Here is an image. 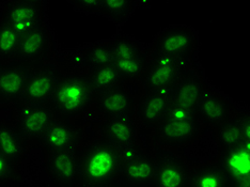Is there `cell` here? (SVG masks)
<instances>
[{
  "instance_id": "obj_35",
  "label": "cell",
  "mask_w": 250,
  "mask_h": 187,
  "mask_svg": "<svg viewBox=\"0 0 250 187\" xmlns=\"http://www.w3.org/2000/svg\"><path fill=\"white\" fill-rule=\"evenodd\" d=\"M1 69H2V65H0V72H1Z\"/></svg>"
},
{
  "instance_id": "obj_15",
  "label": "cell",
  "mask_w": 250,
  "mask_h": 187,
  "mask_svg": "<svg viewBox=\"0 0 250 187\" xmlns=\"http://www.w3.org/2000/svg\"><path fill=\"white\" fill-rule=\"evenodd\" d=\"M169 104L170 101L166 92L145 91L136 104L134 116L136 123L146 128H155L167 111Z\"/></svg>"
},
{
  "instance_id": "obj_3",
  "label": "cell",
  "mask_w": 250,
  "mask_h": 187,
  "mask_svg": "<svg viewBox=\"0 0 250 187\" xmlns=\"http://www.w3.org/2000/svg\"><path fill=\"white\" fill-rule=\"evenodd\" d=\"M201 126L196 111L170 103L154 128V139L162 149L177 152L196 137Z\"/></svg>"
},
{
  "instance_id": "obj_18",
  "label": "cell",
  "mask_w": 250,
  "mask_h": 187,
  "mask_svg": "<svg viewBox=\"0 0 250 187\" xmlns=\"http://www.w3.org/2000/svg\"><path fill=\"white\" fill-rule=\"evenodd\" d=\"M78 139V131L72 122L56 119L45 131L38 145H41L45 153L71 149L77 150L76 146L79 144Z\"/></svg>"
},
{
  "instance_id": "obj_23",
  "label": "cell",
  "mask_w": 250,
  "mask_h": 187,
  "mask_svg": "<svg viewBox=\"0 0 250 187\" xmlns=\"http://www.w3.org/2000/svg\"><path fill=\"white\" fill-rule=\"evenodd\" d=\"M45 18L44 2L42 1H1L0 21L16 22Z\"/></svg>"
},
{
  "instance_id": "obj_12",
  "label": "cell",
  "mask_w": 250,
  "mask_h": 187,
  "mask_svg": "<svg viewBox=\"0 0 250 187\" xmlns=\"http://www.w3.org/2000/svg\"><path fill=\"white\" fill-rule=\"evenodd\" d=\"M50 48H52V33L45 22L38 29L21 37L13 63L27 66L35 62L46 60L50 55Z\"/></svg>"
},
{
  "instance_id": "obj_30",
  "label": "cell",
  "mask_w": 250,
  "mask_h": 187,
  "mask_svg": "<svg viewBox=\"0 0 250 187\" xmlns=\"http://www.w3.org/2000/svg\"><path fill=\"white\" fill-rule=\"evenodd\" d=\"M132 1H101L99 14H103L116 24L121 25L127 20L135 9Z\"/></svg>"
},
{
  "instance_id": "obj_20",
  "label": "cell",
  "mask_w": 250,
  "mask_h": 187,
  "mask_svg": "<svg viewBox=\"0 0 250 187\" xmlns=\"http://www.w3.org/2000/svg\"><path fill=\"white\" fill-rule=\"evenodd\" d=\"M204 84L196 73L186 69L173 86L166 92L170 103L194 110Z\"/></svg>"
},
{
  "instance_id": "obj_5",
  "label": "cell",
  "mask_w": 250,
  "mask_h": 187,
  "mask_svg": "<svg viewBox=\"0 0 250 187\" xmlns=\"http://www.w3.org/2000/svg\"><path fill=\"white\" fill-rule=\"evenodd\" d=\"M120 180L126 187H151L155 175V158L138 150L135 145L120 150Z\"/></svg>"
},
{
  "instance_id": "obj_7",
  "label": "cell",
  "mask_w": 250,
  "mask_h": 187,
  "mask_svg": "<svg viewBox=\"0 0 250 187\" xmlns=\"http://www.w3.org/2000/svg\"><path fill=\"white\" fill-rule=\"evenodd\" d=\"M138 100L139 98L128 88L127 83L122 82L103 93L96 94L91 110L103 120L119 116L134 117Z\"/></svg>"
},
{
  "instance_id": "obj_26",
  "label": "cell",
  "mask_w": 250,
  "mask_h": 187,
  "mask_svg": "<svg viewBox=\"0 0 250 187\" xmlns=\"http://www.w3.org/2000/svg\"><path fill=\"white\" fill-rule=\"evenodd\" d=\"M146 59L145 55L129 57V58L116 60L112 62L121 82H135L144 75L146 69Z\"/></svg>"
},
{
  "instance_id": "obj_32",
  "label": "cell",
  "mask_w": 250,
  "mask_h": 187,
  "mask_svg": "<svg viewBox=\"0 0 250 187\" xmlns=\"http://www.w3.org/2000/svg\"><path fill=\"white\" fill-rule=\"evenodd\" d=\"M18 105L0 102V124L16 125L18 121Z\"/></svg>"
},
{
  "instance_id": "obj_9",
  "label": "cell",
  "mask_w": 250,
  "mask_h": 187,
  "mask_svg": "<svg viewBox=\"0 0 250 187\" xmlns=\"http://www.w3.org/2000/svg\"><path fill=\"white\" fill-rule=\"evenodd\" d=\"M149 61L151 64L146 66L143 75L145 91L167 92L187 69V64L167 56H156Z\"/></svg>"
},
{
  "instance_id": "obj_2",
  "label": "cell",
  "mask_w": 250,
  "mask_h": 187,
  "mask_svg": "<svg viewBox=\"0 0 250 187\" xmlns=\"http://www.w3.org/2000/svg\"><path fill=\"white\" fill-rule=\"evenodd\" d=\"M78 187H101L117 183L121 172V154L99 138L77 149Z\"/></svg>"
},
{
  "instance_id": "obj_24",
  "label": "cell",
  "mask_w": 250,
  "mask_h": 187,
  "mask_svg": "<svg viewBox=\"0 0 250 187\" xmlns=\"http://www.w3.org/2000/svg\"><path fill=\"white\" fill-rule=\"evenodd\" d=\"M29 145L15 125L0 124V153L12 162L21 165Z\"/></svg>"
},
{
  "instance_id": "obj_17",
  "label": "cell",
  "mask_w": 250,
  "mask_h": 187,
  "mask_svg": "<svg viewBox=\"0 0 250 187\" xmlns=\"http://www.w3.org/2000/svg\"><path fill=\"white\" fill-rule=\"evenodd\" d=\"M58 79L59 75L53 70L32 72L26 82L21 103L48 104L58 83Z\"/></svg>"
},
{
  "instance_id": "obj_19",
  "label": "cell",
  "mask_w": 250,
  "mask_h": 187,
  "mask_svg": "<svg viewBox=\"0 0 250 187\" xmlns=\"http://www.w3.org/2000/svg\"><path fill=\"white\" fill-rule=\"evenodd\" d=\"M31 73L29 67L19 63L2 66L0 72V102L19 105L26 82Z\"/></svg>"
},
{
  "instance_id": "obj_10",
  "label": "cell",
  "mask_w": 250,
  "mask_h": 187,
  "mask_svg": "<svg viewBox=\"0 0 250 187\" xmlns=\"http://www.w3.org/2000/svg\"><path fill=\"white\" fill-rule=\"evenodd\" d=\"M155 165L151 187H189L191 169L175 152L162 149L155 158Z\"/></svg>"
},
{
  "instance_id": "obj_31",
  "label": "cell",
  "mask_w": 250,
  "mask_h": 187,
  "mask_svg": "<svg viewBox=\"0 0 250 187\" xmlns=\"http://www.w3.org/2000/svg\"><path fill=\"white\" fill-rule=\"evenodd\" d=\"M24 181L21 165H19L0 153V187L20 185Z\"/></svg>"
},
{
  "instance_id": "obj_21",
  "label": "cell",
  "mask_w": 250,
  "mask_h": 187,
  "mask_svg": "<svg viewBox=\"0 0 250 187\" xmlns=\"http://www.w3.org/2000/svg\"><path fill=\"white\" fill-rule=\"evenodd\" d=\"M218 165L228 177L229 183L249 181V143L221 151Z\"/></svg>"
},
{
  "instance_id": "obj_33",
  "label": "cell",
  "mask_w": 250,
  "mask_h": 187,
  "mask_svg": "<svg viewBox=\"0 0 250 187\" xmlns=\"http://www.w3.org/2000/svg\"><path fill=\"white\" fill-rule=\"evenodd\" d=\"M75 9L83 11L86 13H96L100 12V3L101 1H83V0H78V1H70Z\"/></svg>"
},
{
  "instance_id": "obj_6",
  "label": "cell",
  "mask_w": 250,
  "mask_h": 187,
  "mask_svg": "<svg viewBox=\"0 0 250 187\" xmlns=\"http://www.w3.org/2000/svg\"><path fill=\"white\" fill-rule=\"evenodd\" d=\"M175 153L191 170L216 164L221 153L216 128L202 125L196 137Z\"/></svg>"
},
{
  "instance_id": "obj_13",
  "label": "cell",
  "mask_w": 250,
  "mask_h": 187,
  "mask_svg": "<svg viewBox=\"0 0 250 187\" xmlns=\"http://www.w3.org/2000/svg\"><path fill=\"white\" fill-rule=\"evenodd\" d=\"M231 105L223 96L204 84L195 111L202 125H209L216 128L221 123L236 116L235 111L231 110Z\"/></svg>"
},
{
  "instance_id": "obj_1",
  "label": "cell",
  "mask_w": 250,
  "mask_h": 187,
  "mask_svg": "<svg viewBox=\"0 0 250 187\" xmlns=\"http://www.w3.org/2000/svg\"><path fill=\"white\" fill-rule=\"evenodd\" d=\"M58 83L48 105L56 119L72 122L91 111L95 92L91 84L89 73L75 71L59 66Z\"/></svg>"
},
{
  "instance_id": "obj_34",
  "label": "cell",
  "mask_w": 250,
  "mask_h": 187,
  "mask_svg": "<svg viewBox=\"0 0 250 187\" xmlns=\"http://www.w3.org/2000/svg\"><path fill=\"white\" fill-rule=\"evenodd\" d=\"M101 187H126V186L123 185V184H121L120 182H117V183L108 184V185H104V186H101Z\"/></svg>"
},
{
  "instance_id": "obj_22",
  "label": "cell",
  "mask_w": 250,
  "mask_h": 187,
  "mask_svg": "<svg viewBox=\"0 0 250 187\" xmlns=\"http://www.w3.org/2000/svg\"><path fill=\"white\" fill-rule=\"evenodd\" d=\"M249 116H234L216 127L221 151L249 143Z\"/></svg>"
},
{
  "instance_id": "obj_27",
  "label": "cell",
  "mask_w": 250,
  "mask_h": 187,
  "mask_svg": "<svg viewBox=\"0 0 250 187\" xmlns=\"http://www.w3.org/2000/svg\"><path fill=\"white\" fill-rule=\"evenodd\" d=\"M21 37L7 22L0 21V65L13 63Z\"/></svg>"
},
{
  "instance_id": "obj_16",
  "label": "cell",
  "mask_w": 250,
  "mask_h": 187,
  "mask_svg": "<svg viewBox=\"0 0 250 187\" xmlns=\"http://www.w3.org/2000/svg\"><path fill=\"white\" fill-rule=\"evenodd\" d=\"M113 59L108 47L107 42H100L73 53L71 58L67 59L60 66L81 72L92 71L101 66L112 64Z\"/></svg>"
},
{
  "instance_id": "obj_8",
  "label": "cell",
  "mask_w": 250,
  "mask_h": 187,
  "mask_svg": "<svg viewBox=\"0 0 250 187\" xmlns=\"http://www.w3.org/2000/svg\"><path fill=\"white\" fill-rule=\"evenodd\" d=\"M16 128L27 144H38L45 131L56 120L54 111L48 104L21 103L18 105Z\"/></svg>"
},
{
  "instance_id": "obj_14",
  "label": "cell",
  "mask_w": 250,
  "mask_h": 187,
  "mask_svg": "<svg viewBox=\"0 0 250 187\" xmlns=\"http://www.w3.org/2000/svg\"><path fill=\"white\" fill-rule=\"evenodd\" d=\"M99 139L115 146L119 151L135 145L137 123L133 116H119L104 119L100 127Z\"/></svg>"
},
{
  "instance_id": "obj_4",
  "label": "cell",
  "mask_w": 250,
  "mask_h": 187,
  "mask_svg": "<svg viewBox=\"0 0 250 187\" xmlns=\"http://www.w3.org/2000/svg\"><path fill=\"white\" fill-rule=\"evenodd\" d=\"M197 45V33L185 26H172L164 29L156 37L147 53V60L156 56H167L182 63L188 64Z\"/></svg>"
},
{
  "instance_id": "obj_29",
  "label": "cell",
  "mask_w": 250,
  "mask_h": 187,
  "mask_svg": "<svg viewBox=\"0 0 250 187\" xmlns=\"http://www.w3.org/2000/svg\"><path fill=\"white\" fill-rule=\"evenodd\" d=\"M106 42L108 47H109L113 61L144 55L141 45L127 36H118Z\"/></svg>"
},
{
  "instance_id": "obj_11",
  "label": "cell",
  "mask_w": 250,
  "mask_h": 187,
  "mask_svg": "<svg viewBox=\"0 0 250 187\" xmlns=\"http://www.w3.org/2000/svg\"><path fill=\"white\" fill-rule=\"evenodd\" d=\"M44 166L56 187H78L77 150L47 152Z\"/></svg>"
},
{
  "instance_id": "obj_28",
  "label": "cell",
  "mask_w": 250,
  "mask_h": 187,
  "mask_svg": "<svg viewBox=\"0 0 250 187\" xmlns=\"http://www.w3.org/2000/svg\"><path fill=\"white\" fill-rule=\"evenodd\" d=\"M89 78L95 95L103 93L107 91V90L116 87L119 83H122L112 64L101 66L98 67V69L90 71Z\"/></svg>"
},
{
  "instance_id": "obj_25",
  "label": "cell",
  "mask_w": 250,
  "mask_h": 187,
  "mask_svg": "<svg viewBox=\"0 0 250 187\" xmlns=\"http://www.w3.org/2000/svg\"><path fill=\"white\" fill-rule=\"evenodd\" d=\"M229 180L218 164L192 169L189 187H228Z\"/></svg>"
}]
</instances>
